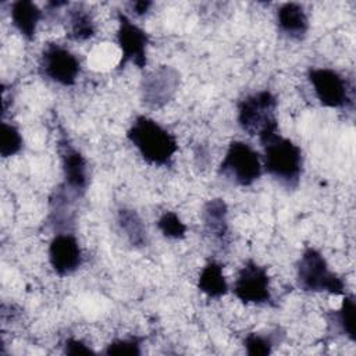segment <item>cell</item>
Segmentation results:
<instances>
[{
  "mask_svg": "<svg viewBox=\"0 0 356 356\" xmlns=\"http://www.w3.org/2000/svg\"><path fill=\"white\" fill-rule=\"evenodd\" d=\"M277 338L273 334L249 332L243 339L245 350L249 356H267L273 352Z\"/></svg>",
  "mask_w": 356,
  "mask_h": 356,
  "instance_id": "44dd1931",
  "label": "cell"
},
{
  "mask_svg": "<svg viewBox=\"0 0 356 356\" xmlns=\"http://www.w3.org/2000/svg\"><path fill=\"white\" fill-rule=\"evenodd\" d=\"M238 124L243 132L259 140L278 132L277 97L270 90H259L238 103Z\"/></svg>",
  "mask_w": 356,
  "mask_h": 356,
  "instance_id": "3957f363",
  "label": "cell"
},
{
  "mask_svg": "<svg viewBox=\"0 0 356 356\" xmlns=\"http://www.w3.org/2000/svg\"><path fill=\"white\" fill-rule=\"evenodd\" d=\"M103 355H128V356H136L140 355V339L136 337H129V338H117L111 341L110 343L106 345L104 350L102 352Z\"/></svg>",
  "mask_w": 356,
  "mask_h": 356,
  "instance_id": "603a6c76",
  "label": "cell"
},
{
  "mask_svg": "<svg viewBox=\"0 0 356 356\" xmlns=\"http://www.w3.org/2000/svg\"><path fill=\"white\" fill-rule=\"evenodd\" d=\"M178 88L179 72L171 65H159L142 79V102L150 108H161L172 100Z\"/></svg>",
  "mask_w": 356,
  "mask_h": 356,
  "instance_id": "30bf717a",
  "label": "cell"
},
{
  "mask_svg": "<svg viewBox=\"0 0 356 356\" xmlns=\"http://www.w3.org/2000/svg\"><path fill=\"white\" fill-rule=\"evenodd\" d=\"M307 78L321 106L328 108H343L352 103L349 85L338 71L327 67L310 68Z\"/></svg>",
  "mask_w": 356,
  "mask_h": 356,
  "instance_id": "ba28073f",
  "label": "cell"
},
{
  "mask_svg": "<svg viewBox=\"0 0 356 356\" xmlns=\"http://www.w3.org/2000/svg\"><path fill=\"white\" fill-rule=\"evenodd\" d=\"M118 29L117 43L121 50V60L118 68H124L128 63H132L139 70H143L147 64L146 49L149 44V35L135 22H132L125 14L118 13Z\"/></svg>",
  "mask_w": 356,
  "mask_h": 356,
  "instance_id": "9c48e42d",
  "label": "cell"
},
{
  "mask_svg": "<svg viewBox=\"0 0 356 356\" xmlns=\"http://www.w3.org/2000/svg\"><path fill=\"white\" fill-rule=\"evenodd\" d=\"M232 293L246 305H271L273 295L266 267L252 259L246 260L236 274Z\"/></svg>",
  "mask_w": 356,
  "mask_h": 356,
  "instance_id": "52a82bcc",
  "label": "cell"
},
{
  "mask_svg": "<svg viewBox=\"0 0 356 356\" xmlns=\"http://www.w3.org/2000/svg\"><path fill=\"white\" fill-rule=\"evenodd\" d=\"M49 263L53 271L65 277L75 273L82 264V249L75 235L60 232L49 243Z\"/></svg>",
  "mask_w": 356,
  "mask_h": 356,
  "instance_id": "7c38bea8",
  "label": "cell"
},
{
  "mask_svg": "<svg viewBox=\"0 0 356 356\" xmlns=\"http://www.w3.org/2000/svg\"><path fill=\"white\" fill-rule=\"evenodd\" d=\"M263 172L260 154L243 140H232L218 165V174L239 186H250Z\"/></svg>",
  "mask_w": 356,
  "mask_h": 356,
  "instance_id": "5b68a950",
  "label": "cell"
},
{
  "mask_svg": "<svg viewBox=\"0 0 356 356\" xmlns=\"http://www.w3.org/2000/svg\"><path fill=\"white\" fill-rule=\"evenodd\" d=\"M64 353L65 355H72V356H76V355H89V353H95V350L86 343L83 342L82 339L79 338H74V337H70L64 341Z\"/></svg>",
  "mask_w": 356,
  "mask_h": 356,
  "instance_id": "cb8c5ba5",
  "label": "cell"
},
{
  "mask_svg": "<svg viewBox=\"0 0 356 356\" xmlns=\"http://www.w3.org/2000/svg\"><path fill=\"white\" fill-rule=\"evenodd\" d=\"M277 25L281 33L292 40H303L309 31V18L303 6L284 3L277 10Z\"/></svg>",
  "mask_w": 356,
  "mask_h": 356,
  "instance_id": "4fadbf2b",
  "label": "cell"
},
{
  "mask_svg": "<svg viewBox=\"0 0 356 356\" xmlns=\"http://www.w3.org/2000/svg\"><path fill=\"white\" fill-rule=\"evenodd\" d=\"M159 231L168 239H182L186 236V225L174 211H164L157 218Z\"/></svg>",
  "mask_w": 356,
  "mask_h": 356,
  "instance_id": "7402d4cb",
  "label": "cell"
},
{
  "mask_svg": "<svg viewBox=\"0 0 356 356\" xmlns=\"http://www.w3.org/2000/svg\"><path fill=\"white\" fill-rule=\"evenodd\" d=\"M58 154L64 177L63 186L75 196H82L88 186V163L85 157L65 136L58 139Z\"/></svg>",
  "mask_w": 356,
  "mask_h": 356,
  "instance_id": "8fae6325",
  "label": "cell"
},
{
  "mask_svg": "<svg viewBox=\"0 0 356 356\" xmlns=\"http://www.w3.org/2000/svg\"><path fill=\"white\" fill-rule=\"evenodd\" d=\"M206 232L217 239L224 241L228 235V207L224 199L214 197L209 200L202 211Z\"/></svg>",
  "mask_w": 356,
  "mask_h": 356,
  "instance_id": "9a60e30c",
  "label": "cell"
},
{
  "mask_svg": "<svg viewBox=\"0 0 356 356\" xmlns=\"http://www.w3.org/2000/svg\"><path fill=\"white\" fill-rule=\"evenodd\" d=\"M39 71L42 76L61 86L75 85L81 74L78 57L58 43H47L39 56Z\"/></svg>",
  "mask_w": 356,
  "mask_h": 356,
  "instance_id": "8992f818",
  "label": "cell"
},
{
  "mask_svg": "<svg viewBox=\"0 0 356 356\" xmlns=\"http://www.w3.org/2000/svg\"><path fill=\"white\" fill-rule=\"evenodd\" d=\"M10 17L17 32L26 40H32L43 17V11L29 0H18L11 4Z\"/></svg>",
  "mask_w": 356,
  "mask_h": 356,
  "instance_id": "5bb4252c",
  "label": "cell"
},
{
  "mask_svg": "<svg viewBox=\"0 0 356 356\" xmlns=\"http://www.w3.org/2000/svg\"><path fill=\"white\" fill-rule=\"evenodd\" d=\"M263 170L281 185L295 189L303 172V153L299 145L278 132L260 140Z\"/></svg>",
  "mask_w": 356,
  "mask_h": 356,
  "instance_id": "7a4b0ae2",
  "label": "cell"
},
{
  "mask_svg": "<svg viewBox=\"0 0 356 356\" xmlns=\"http://www.w3.org/2000/svg\"><path fill=\"white\" fill-rule=\"evenodd\" d=\"M342 303L339 309L334 313V320L339 331L352 342L356 341L355 334V312H356V303L353 295H342Z\"/></svg>",
  "mask_w": 356,
  "mask_h": 356,
  "instance_id": "d6986e66",
  "label": "cell"
},
{
  "mask_svg": "<svg viewBox=\"0 0 356 356\" xmlns=\"http://www.w3.org/2000/svg\"><path fill=\"white\" fill-rule=\"evenodd\" d=\"M197 288L211 299H218L228 292L229 286L222 273V266L218 261L210 260L204 264L197 278Z\"/></svg>",
  "mask_w": 356,
  "mask_h": 356,
  "instance_id": "2e32d148",
  "label": "cell"
},
{
  "mask_svg": "<svg viewBox=\"0 0 356 356\" xmlns=\"http://www.w3.org/2000/svg\"><path fill=\"white\" fill-rule=\"evenodd\" d=\"M127 139L150 165H170L178 150L175 136L146 115H138L134 120L127 131Z\"/></svg>",
  "mask_w": 356,
  "mask_h": 356,
  "instance_id": "6da1fadb",
  "label": "cell"
},
{
  "mask_svg": "<svg viewBox=\"0 0 356 356\" xmlns=\"http://www.w3.org/2000/svg\"><path fill=\"white\" fill-rule=\"evenodd\" d=\"M152 1H134L132 4H131V8H132V11H134V14H136V15H145L147 11H149V8L152 7Z\"/></svg>",
  "mask_w": 356,
  "mask_h": 356,
  "instance_id": "d4e9b609",
  "label": "cell"
},
{
  "mask_svg": "<svg viewBox=\"0 0 356 356\" xmlns=\"http://www.w3.org/2000/svg\"><path fill=\"white\" fill-rule=\"evenodd\" d=\"M296 282L306 292H328L345 295L343 280L334 273L317 249L307 246L296 261Z\"/></svg>",
  "mask_w": 356,
  "mask_h": 356,
  "instance_id": "277c9868",
  "label": "cell"
},
{
  "mask_svg": "<svg viewBox=\"0 0 356 356\" xmlns=\"http://www.w3.org/2000/svg\"><path fill=\"white\" fill-rule=\"evenodd\" d=\"M96 33V25L88 10L82 7L72 8L68 13V36L72 40L83 42Z\"/></svg>",
  "mask_w": 356,
  "mask_h": 356,
  "instance_id": "ac0fdd59",
  "label": "cell"
},
{
  "mask_svg": "<svg viewBox=\"0 0 356 356\" xmlns=\"http://www.w3.org/2000/svg\"><path fill=\"white\" fill-rule=\"evenodd\" d=\"M24 146V139L19 129L14 124H8L6 121L1 122L0 128V154L7 159L15 156L21 152Z\"/></svg>",
  "mask_w": 356,
  "mask_h": 356,
  "instance_id": "ffe728a7",
  "label": "cell"
},
{
  "mask_svg": "<svg viewBox=\"0 0 356 356\" xmlns=\"http://www.w3.org/2000/svg\"><path fill=\"white\" fill-rule=\"evenodd\" d=\"M117 222L129 243L135 248L147 245V231L140 216L132 209H120L117 213Z\"/></svg>",
  "mask_w": 356,
  "mask_h": 356,
  "instance_id": "e0dca14e",
  "label": "cell"
}]
</instances>
